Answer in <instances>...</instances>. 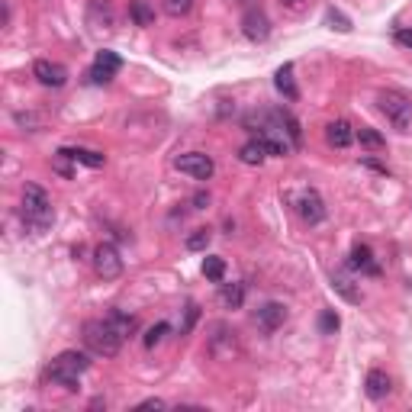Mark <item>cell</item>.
Returning <instances> with one entry per match:
<instances>
[{
    "label": "cell",
    "instance_id": "24",
    "mask_svg": "<svg viewBox=\"0 0 412 412\" xmlns=\"http://www.w3.org/2000/svg\"><path fill=\"white\" fill-rule=\"evenodd\" d=\"M338 326H342V319H338L335 309H322V316H319V332L322 335H335Z\"/></svg>",
    "mask_w": 412,
    "mask_h": 412
},
{
    "label": "cell",
    "instance_id": "11",
    "mask_svg": "<svg viewBox=\"0 0 412 412\" xmlns=\"http://www.w3.org/2000/svg\"><path fill=\"white\" fill-rule=\"evenodd\" d=\"M283 319H287V306L283 303H267L264 309H258V326L264 332H277L283 326Z\"/></svg>",
    "mask_w": 412,
    "mask_h": 412
},
{
    "label": "cell",
    "instance_id": "17",
    "mask_svg": "<svg viewBox=\"0 0 412 412\" xmlns=\"http://www.w3.org/2000/svg\"><path fill=\"white\" fill-rule=\"evenodd\" d=\"M274 84H277V91H281L287 100H297V97H300L297 81H293V65H283V68H277Z\"/></svg>",
    "mask_w": 412,
    "mask_h": 412
},
{
    "label": "cell",
    "instance_id": "7",
    "mask_svg": "<svg viewBox=\"0 0 412 412\" xmlns=\"http://www.w3.org/2000/svg\"><path fill=\"white\" fill-rule=\"evenodd\" d=\"M122 68V58L116 52H97V58H94V68H91V81L94 84H110L116 77V71Z\"/></svg>",
    "mask_w": 412,
    "mask_h": 412
},
{
    "label": "cell",
    "instance_id": "8",
    "mask_svg": "<svg viewBox=\"0 0 412 412\" xmlns=\"http://www.w3.org/2000/svg\"><path fill=\"white\" fill-rule=\"evenodd\" d=\"M242 32H245V39H252V42H264V39L271 36V20H267L264 10H258V7L245 10Z\"/></svg>",
    "mask_w": 412,
    "mask_h": 412
},
{
    "label": "cell",
    "instance_id": "26",
    "mask_svg": "<svg viewBox=\"0 0 412 412\" xmlns=\"http://www.w3.org/2000/svg\"><path fill=\"white\" fill-rule=\"evenodd\" d=\"M210 229H193L191 236H187V248L191 252H206V245H210Z\"/></svg>",
    "mask_w": 412,
    "mask_h": 412
},
{
    "label": "cell",
    "instance_id": "22",
    "mask_svg": "<svg viewBox=\"0 0 412 412\" xmlns=\"http://www.w3.org/2000/svg\"><path fill=\"white\" fill-rule=\"evenodd\" d=\"M129 16L136 20V26H152L155 23V10L148 7L146 0H136V4L129 7Z\"/></svg>",
    "mask_w": 412,
    "mask_h": 412
},
{
    "label": "cell",
    "instance_id": "32",
    "mask_svg": "<svg viewBox=\"0 0 412 412\" xmlns=\"http://www.w3.org/2000/svg\"><path fill=\"white\" fill-rule=\"evenodd\" d=\"M193 203H197V210H203V206L210 203V193H197V197H193Z\"/></svg>",
    "mask_w": 412,
    "mask_h": 412
},
{
    "label": "cell",
    "instance_id": "21",
    "mask_svg": "<svg viewBox=\"0 0 412 412\" xmlns=\"http://www.w3.org/2000/svg\"><path fill=\"white\" fill-rule=\"evenodd\" d=\"M107 319H110V326H113L122 338H129V335H132V328H136V319H132V316H126L122 309H113Z\"/></svg>",
    "mask_w": 412,
    "mask_h": 412
},
{
    "label": "cell",
    "instance_id": "29",
    "mask_svg": "<svg viewBox=\"0 0 412 412\" xmlns=\"http://www.w3.org/2000/svg\"><path fill=\"white\" fill-rule=\"evenodd\" d=\"M197 316H200V313H197V306L191 303V306H187V322H184V332H191L193 322H197Z\"/></svg>",
    "mask_w": 412,
    "mask_h": 412
},
{
    "label": "cell",
    "instance_id": "16",
    "mask_svg": "<svg viewBox=\"0 0 412 412\" xmlns=\"http://www.w3.org/2000/svg\"><path fill=\"white\" fill-rule=\"evenodd\" d=\"M58 155L61 158H71V161H81L87 168H103V165H107V155L91 152V148H61Z\"/></svg>",
    "mask_w": 412,
    "mask_h": 412
},
{
    "label": "cell",
    "instance_id": "27",
    "mask_svg": "<svg viewBox=\"0 0 412 412\" xmlns=\"http://www.w3.org/2000/svg\"><path fill=\"white\" fill-rule=\"evenodd\" d=\"M165 335H168V322H158V326H152L146 332V348H155V345H158Z\"/></svg>",
    "mask_w": 412,
    "mask_h": 412
},
{
    "label": "cell",
    "instance_id": "3",
    "mask_svg": "<svg viewBox=\"0 0 412 412\" xmlns=\"http://www.w3.org/2000/svg\"><path fill=\"white\" fill-rule=\"evenodd\" d=\"M87 367H91V358H87L84 352H61L58 358L52 361V367H49V380L61 383L65 390H77L81 387L77 377L84 374Z\"/></svg>",
    "mask_w": 412,
    "mask_h": 412
},
{
    "label": "cell",
    "instance_id": "13",
    "mask_svg": "<svg viewBox=\"0 0 412 412\" xmlns=\"http://www.w3.org/2000/svg\"><path fill=\"white\" fill-rule=\"evenodd\" d=\"M352 267L361 271V274H371V277L380 274V264L374 261V252H371L367 245H354L352 248Z\"/></svg>",
    "mask_w": 412,
    "mask_h": 412
},
{
    "label": "cell",
    "instance_id": "4",
    "mask_svg": "<svg viewBox=\"0 0 412 412\" xmlns=\"http://www.w3.org/2000/svg\"><path fill=\"white\" fill-rule=\"evenodd\" d=\"M383 116L393 122V129L399 132H412V97L406 91H380L377 97Z\"/></svg>",
    "mask_w": 412,
    "mask_h": 412
},
{
    "label": "cell",
    "instance_id": "33",
    "mask_svg": "<svg viewBox=\"0 0 412 412\" xmlns=\"http://www.w3.org/2000/svg\"><path fill=\"white\" fill-rule=\"evenodd\" d=\"M283 4H287V7H300V4H303V0H283Z\"/></svg>",
    "mask_w": 412,
    "mask_h": 412
},
{
    "label": "cell",
    "instance_id": "31",
    "mask_svg": "<svg viewBox=\"0 0 412 412\" xmlns=\"http://www.w3.org/2000/svg\"><path fill=\"white\" fill-rule=\"evenodd\" d=\"M136 409H165V399H146V403H139Z\"/></svg>",
    "mask_w": 412,
    "mask_h": 412
},
{
    "label": "cell",
    "instance_id": "5",
    "mask_svg": "<svg viewBox=\"0 0 412 412\" xmlns=\"http://www.w3.org/2000/svg\"><path fill=\"white\" fill-rule=\"evenodd\" d=\"M174 168L181 171V174L197 177V181H210V177H213V171H216V165H213V158H210V155H203V152H187V155H177Z\"/></svg>",
    "mask_w": 412,
    "mask_h": 412
},
{
    "label": "cell",
    "instance_id": "30",
    "mask_svg": "<svg viewBox=\"0 0 412 412\" xmlns=\"http://www.w3.org/2000/svg\"><path fill=\"white\" fill-rule=\"evenodd\" d=\"M397 42H399V46H406V49H412V30H399L397 32Z\"/></svg>",
    "mask_w": 412,
    "mask_h": 412
},
{
    "label": "cell",
    "instance_id": "23",
    "mask_svg": "<svg viewBox=\"0 0 412 412\" xmlns=\"http://www.w3.org/2000/svg\"><path fill=\"white\" fill-rule=\"evenodd\" d=\"M161 7H165V13L168 16L181 20V16H187L193 10V0H161Z\"/></svg>",
    "mask_w": 412,
    "mask_h": 412
},
{
    "label": "cell",
    "instance_id": "12",
    "mask_svg": "<svg viewBox=\"0 0 412 412\" xmlns=\"http://www.w3.org/2000/svg\"><path fill=\"white\" fill-rule=\"evenodd\" d=\"M390 390H393V383H390V377L383 374V371H371L367 374V380H364V393L374 403H380V399H387L390 397Z\"/></svg>",
    "mask_w": 412,
    "mask_h": 412
},
{
    "label": "cell",
    "instance_id": "14",
    "mask_svg": "<svg viewBox=\"0 0 412 412\" xmlns=\"http://www.w3.org/2000/svg\"><path fill=\"white\" fill-rule=\"evenodd\" d=\"M300 216H303L306 222H322L326 219V206H322V200H319V193H313V191H306L303 197H300Z\"/></svg>",
    "mask_w": 412,
    "mask_h": 412
},
{
    "label": "cell",
    "instance_id": "19",
    "mask_svg": "<svg viewBox=\"0 0 412 412\" xmlns=\"http://www.w3.org/2000/svg\"><path fill=\"white\" fill-rule=\"evenodd\" d=\"M203 274H206V281L222 283V281H226V261L216 258V255H210V258L203 261Z\"/></svg>",
    "mask_w": 412,
    "mask_h": 412
},
{
    "label": "cell",
    "instance_id": "1",
    "mask_svg": "<svg viewBox=\"0 0 412 412\" xmlns=\"http://www.w3.org/2000/svg\"><path fill=\"white\" fill-rule=\"evenodd\" d=\"M23 219L32 232H46L55 219L52 200H49V193L39 184H26L23 187Z\"/></svg>",
    "mask_w": 412,
    "mask_h": 412
},
{
    "label": "cell",
    "instance_id": "28",
    "mask_svg": "<svg viewBox=\"0 0 412 412\" xmlns=\"http://www.w3.org/2000/svg\"><path fill=\"white\" fill-rule=\"evenodd\" d=\"M328 23H332V30H338V32H348V30H352V23H348V20H345L338 10H328Z\"/></svg>",
    "mask_w": 412,
    "mask_h": 412
},
{
    "label": "cell",
    "instance_id": "6",
    "mask_svg": "<svg viewBox=\"0 0 412 412\" xmlns=\"http://www.w3.org/2000/svg\"><path fill=\"white\" fill-rule=\"evenodd\" d=\"M94 267H97V274L103 277V281H116V277L122 274V258L120 252H116V245L103 242L94 248Z\"/></svg>",
    "mask_w": 412,
    "mask_h": 412
},
{
    "label": "cell",
    "instance_id": "2",
    "mask_svg": "<svg viewBox=\"0 0 412 412\" xmlns=\"http://www.w3.org/2000/svg\"><path fill=\"white\" fill-rule=\"evenodd\" d=\"M84 345H87V352L97 354V358H116L122 335L110 326V319H91V322H84Z\"/></svg>",
    "mask_w": 412,
    "mask_h": 412
},
{
    "label": "cell",
    "instance_id": "20",
    "mask_svg": "<svg viewBox=\"0 0 412 412\" xmlns=\"http://www.w3.org/2000/svg\"><path fill=\"white\" fill-rule=\"evenodd\" d=\"M354 139H358L361 146L364 148H371V152H380L383 146H387V142H383V136L377 129H371V126H364V129H358L354 132Z\"/></svg>",
    "mask_w": 412,
    "mask_h": 412
},
{
    "label": "cell",
    "instance_id": "9",
    "mask_svg": "<svg viewBox=\"0 0 412 412\" xmlns=\"http://www.w3.org/2000/svg\"><path fill=\"white\" fill-rule=\"evenodd\" d=\"M32 75L39 77V84H46V87H65L68 84V71H65V65L49 61V58H39L36 65H32Z\"/></svg>",
    "mask_w": 412,
    "mask_h": 412
},
{
    "label": "cell",
    "instance_id": "15",
    "mask_svg": "<svg viewBox=\"0 0 412 412\" xmlns=\"http://www.w3.org/2000/svg\"><path fill=\"white\" fill-rule=\"evenodd\" d=\"M326 139H328V146L348 148L354 142V129L345 120H335V122H328V126H326Z\"/></svg>",
    "mask_w": 412,
    "mask_h": 412
},
{
    "label": "cell",
    "instance_id": "18",
    "mask_svg": "<svg viewBox=\"0 0 412 412\" xmlns=\"http://www.w3.org/2000/svg\"><path fill=\"white\" fill-rule=\"evenodd\" d=\"M264 158H267V148L261 139H252L248 146L238 148V161H242V165H261Z\"/></svg>",
    "mask_w": 412,
    "mask_h": 412
},
{
    "label": "cell",
    "instance_id": "10",
    "mask_svg": "<svg viewBox=\"0 0 412 412\" xmlns=\"http://www.w3.org/2000/svg\"><path fill=\"white\" fill-rule=\"evenodd\" d=\"M332 290L345 300V303H361V290L354 287V277L348 271H332Z\"/></svg>",
    "mask_w": 412,
    "mask_h": 412
},
{
    "label": "cell",
    "instance_id": "25",
    "mask_svg": "<svg viewBox=\"0 0 412 412\" xmlns=\"http://www.w3.org/2000/svg\"><path fill=\"white\" fill-rule=\"evenodd\" d=\"M245 300V287L242 283H229V287H222V303L232 306V309H238Z\"/></svg>",
    "mask_w": 412,
    "mask_h": 412
}]
</instances>
